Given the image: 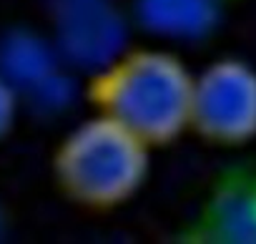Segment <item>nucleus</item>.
Listing matches in <instances>:
<instances>
[{
    "label": "nucleus",
    "instance_id": "423d86ee",
    "mask_svg": "<svg viewBox=\"0 0 256 244\" xmlns=\"http://www.w3.org/2000/svg\"><path fill=\"white\" fill-rule=\"evenodd\" d=\"M16 121H18V91L6 73H0V144L10 136V131L16 129Z\"/></svg>",
    "mask_w": 256,
    "mask_h": 244
},
{
    "label": "nucleus",
    "instance_id": "6e6552de",
    "mask_svg": "<svg viewBox=\"0 0 256 244\" xmlns=\"http://www.w3.org/2000/svg\"><path fill=\"white\" fill-rule=\"evenodd\" d=\"M221 3H236V0H221Z\"/></svg>",
    "mask_w": 256,
    "mask_h": 244
},
{
    "label": "nucleus",
    "instance_id": "20e7f679",
    "mask_svg": "<svg viewBox=\"0 0 256 244\" xmlns=\"http://www.w3.org/2000/svg\"><path fill=\"white\" fill-rule=\"evenodd\" d=\"M174 239L181 244H256V156L224 166Z\"/></svg>",
    "mask_w": 256,
    "mask_h": 244
},
{
    "label": "nucleus",
    "instance_id": "7ed1b4c3",
    "mask_svg": "<svg viewBox=\"0 0 256 244\" xmlns=\"http://www.w3.org/2000/svg\"><path fill=\"white\" fill-rule=\"evenodd\" d=\"M188 131L221 149L256 139V68L248 61L224 56L194 76Z\"/></svg>",
    "mask_w": 256,
    "mask_h": 244
},
{
    "label": "nucleus",
    "instance_id": "f257e3e1",
    "mask_svg": "<svg viewBox=\"0 0 256 244\" xmlns=\"http://www.w3.org/2000/svg\"><path fill=\"white\" fill-rule=\"evenodd\" d=\"M86 98L151 149L178 141L191 124L194 73L158 48H128L110 56L86 83Z\"/></svg>",
    "mask_w": 256,
    "mask_h": 244
},
{
    "label": "nucleus",
    "instance_id": "0eeeda50",
    "mask_svg": "<svg viewBox=\"0 0 256 244\" xmlns=\"http://www.w3.org/2000/svg\"><path fill=\"white\" fill-rule=\"evenodd\" d=\"M0 234H3V214H0Z\"/></svg>",
    "mask_w": 256,
    "mask_h": 244
},
{
    "label": "nucleus",
    "instance_id": "f03ea898",
    "mask_svg": "<svg viewBox=\"0 0 256 244\" xmlns=\"http://www.w3.org/2000/svg\"><path fill=\"white\" fill-rule=\"evenodd\" d=\"M50 174L66 201L108 214L128 204L148 181L151 146L118 121L93 113L58 141Z\"/></svg>",
    "mask_w": 256,
    "mask_h": 244
},
{
    "label": "nucleus",
    "instance_id": "39448f33",
    "mask_svg": "<svg viewBox=\"0 0 256 244\" xmlns=\"http://www.w3.org/2000/svg\"><path fill=\"white\" fill-rule=\"evenodd\" d=\"M221 6V0H138V16L154 33L198 38L211 33Z\"/></svg>",
    "mask_w": 256,
    "mask_h": 244
}]
</instances>
